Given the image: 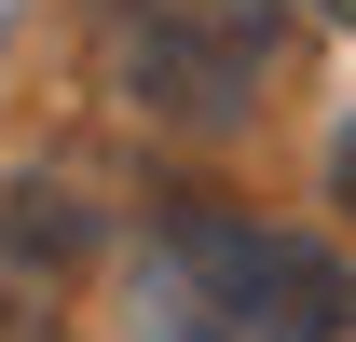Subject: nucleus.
Listing matches in <instances>:
<instances>
[{"instance_id":"1","label":"nucleus","mask_w":356,"mask_h":342,"mask_svg":"<svg viewBox=\"0 0 356 342\" xmlns=\"http://www.w3.org/2000/svg\"><path fill=\"white\" fill-rule=\"evenodd\" d=\"M137 342H356V260L261 206H165L124 247Z\"/></svg>"},{"instance_id":"3","label":"nucleus","mask_w":356,"mask_h":342,"mask_svg":"<svg viewBox=\"0 0 356 342\" xmlns=\"http://www.w3.org/2000/svg\"><path fill=\"white\" fill-rule=\"evenodd\" d=\"M329 206H343V219H356V124H343V137H329Z\"/></svg>"},{"instance_id":"2","label":"nucleus","mask_w":356,"mask_h":342,"mask_svg":"<svg viewBox=\"0 0 356 342\" xmlns=\"http://www.w3.org/2000/svg\"><path fill=\"white\" fill-rule=\"evenodd\" d=\"M288 69V0H96V83L151 137H233Z\"/></svg>"},{"instance_id":"4","label":"nucleus","mask_w":356,"mask_h":342,"mask_svg":"<svg viewBox=\"0 0 356 342\" xmlns=\"http://www.w3.org/2000/svg\"><path fill=\"white\" fill-rule=\"evenodd\" d=\"M315 14H329V28H356V0H315Z\"/></svg>"}]
</instances>
